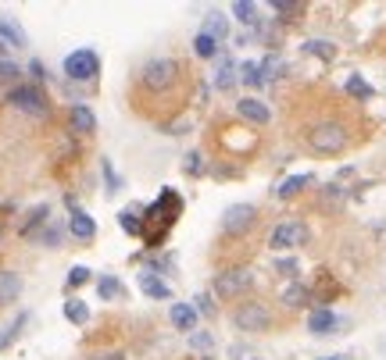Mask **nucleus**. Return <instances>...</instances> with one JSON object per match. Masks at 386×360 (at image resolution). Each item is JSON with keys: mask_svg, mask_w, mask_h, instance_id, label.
I'll use <instances>...</instances> for the list:
<instances>
[{"mask_svg": "<svg viewBox=\"0 0 386 360\" xmlns=\"http://www.w3.org/2000/svg\"><path fill=\"white\" fill-rule=\"evenodd\" d=\"M140 82L151 89V93H168V89H175L183 82V65L175 61V57H154V61L143 65Z\"/></svg>", "mask_w": 386, "mask_h": 360, "instance_id": "obj_1", "label": "nucleus"}, {"mask_svg": "<svg viewBox=\"0 0 386 360\" xmlns=\"http://www.w3.org/2000/svg\"><path fill=\"white\" fill-rule=\"evenodd\" d=\"M347 143H350L347 125H343V122H333V118H329V122H318V125L308 129V146L315 150V154H322V157L343 154Z\"/></svg>", "mask_w": 386, "mask_h": 360, "instance_id": "obj_2", "label": "nucleus"}, {"mask_svg": "<svg viewBox=\"0 0 386 360\" xmlns=\"http://www.w3.org/2000/svg\"><path fill=\"white\" fill-rule=\"evenodd\" d=\"M97 72H101V57H97V50H90V47L72 50V54L65 57V75H68L72 82H90V79H97Z\"/></svg>", "mask_w": 386, "mask_h": 360, "instance_id": "obj_3", "label": "nucleus"}, {"mask_svg": "<svg viewBox=\"0 0 386 360\" xmlns=\"http://www.w3.org/2000/svg\"><path fill=\"white\" fill-rule=\"evenodd\" d=\"M232 324L240 328V332H265V328L272 324V314H269V307L265 304H240L236 307V314H232Z\"/></svg>", "mask_w": 386, "mask_h": 360, "instance_id": "obj_4", "label": "nucleus"}, {"mask_svg": "<svg viewBox=\"0 0 386 360\" xmlns=\"http://www.w3.org/2000/svg\"><path fill=\"white\" fill-rule=\"evenodd\" d=\"M254 221H258V211L251 203H232V207H225V214H222V232L244 235V232L254 228Z\"/></svg>", "mask_w": 386, "mask_h": 360, "instance_id": "obj_5", "label": "nucleus"}, {"mask_svg": "<svg viewBox=\"0 0 386 360\" xmlns=\"http://www.w3.org/2000/svg\"><path fill=\"white\" fill-rule=\"evenodd\" d=\"M308 239V228H304V221H279L276 225V232H272V250H297Z\"/></svg>", "mask_w": 386, "mask_h": 360, "instance_id": "obj_6", "label": "nucleus"}, {"mask_svg": "<svg viewBox=\"0 0 386 360\" xmlns=\"http://www.w3.org/2000/svg\"><path fill=\"white\" fill-rule=\"evenodd\" d=\"M251 285H254V279H251V272H244V267H236V272H222V275L215 279V292L225 296V299L244 296Z\"/></svg>", "mask_w": 386, "mask_h": 360, "instance_id": "obj_7", "label": "nucleus"}, {"mask_svg": "<svg viewBox=\"0 0 386 360\" xmlns=\"http://www.w3.org/2000/svg\"><path fill=\"white\" fill-rule=\"evenodd\" d=\"M8 104L25 111V114H47V100L36 93L33 86H15L11 93H8Z\"/></svg>", "mask_w": 386, "mask_h": 360, "instance_id": "obj_8", "label": "nucleus"}, {"mask_svg": "<svg viewBox=\"0 0 386 360\" xmlns=\"http://www.w3.org/2000/svg\"><path fill=\"white\" fill-rule=\"evenodd\" d=\"M340 328H347V321L336 318L329 307H315L308 314V332L311 336H329V332H340Z\"/></svg>", "mask_w": 386, "mask_h": 360, "instance_id": "obj_9", "label": "nucleus"}, {"mask_svg": "<svg viewBox=\"0 0 386 360\" xmlns=\"http://www.w3.org/2000/svg\"><path fill=\"white\" fill-rule=\"evenodd\" d=\"M236 114H240V118H247V122H254V125H265V122L272 118V111L265 107L261 100H254V97H247V100H240V104H236Z\"/></svg>", "mask_w": 386, "mask_h": 360, "instance_id": "obj_10", "label": "nucleus"}, {"mask_svg": "<svg viewBox=\"0 0 386 360\" xmlns=\"http://www.w3.org/2000/svg\"><path fill=\"white\" fill-rule=\"evenodd\" d=\"M0 40H4L11 50H25L29 47V36L22 33V25L15 18H0Z\"/></svg>", "mask_w": 386, "mask_h": 360, "instance_id": "obj_11", "label": "nucleus"}, {"mask_svg": "<svg viewBox=\"0 0 386 360\" xmlns=\"http://www.w3.org/2000/svg\"><path fill=\"white\" fill-rule=\"evenodd\" d=\"M18 296H22V275L0 272V307H11Z\"/></svg>", "mask_w": 386, "mask_h": 360, "instance_id": "obj_12", "label": "nucleus"}, {"mask_svg": "<svg viewBox=\"0 0 386 360\" xmlns=\"http://www.w3.org/2000/svg\"><path fill=\"white\" fill-rule=\"evenodd\" d=\"M68 228H72V235H75V239H94V232H97L94 218L86 214V211H79L75 203H72V221H68Z\"/></svg>", "mask_w": 386, "mask_h": 360, "instance_id": "obj_13", "label": "nucleus"}, {"mask_svg": "<svg viewBox=\"0 0 386 360\" xmlns=\"http://www.w3.org/2000/svg\"><path fill=\"white\" fill-rule=\"evenodd\" d=\"M308 299H311L308 285H301L297 279H290V282H286V289H283V307H290V311H293V307H304Z\"/></svg>", "mask_w": 386, "mask_h": 360, "instance_id": "obj_14", "label": "nucleus"}, {"mask_svg": "<svg viewBox=\"0 0 386 360\" xmlns=\"http://www.w3.org/2000/svg\"><path fill=\"white\" fill-rule=\"evenodd\" d=\"M168 318H172L175 328H183V332H193V324H197V311H193L190 304H175V307L168 311Z\"/></svg>", "mask_w": 386, "mask_h": 360, "instance_id": "obj_15", "label": "nucleus"}, {"mask_svg": "<svg viewBox=\"0 0 386 360\" xmlns=\"http://www.w3.org/2000/svg\"><path fill=\"white\" fill-rule=\"evenodd\" d=\"M140 289H143L147 296H151V299H168V296H172V292H168V285H165L154 272H143V275H140Z\"/></svg>", "mask_w": 386, "mask_h": 360, "instance_id": "obj_16", "label": "nucleus"}, {"mask_svg": "<svg viewBox=\"0 0 386 360\" xmlns=\"http://www.w3.org/2000/svg\"><path fill=\"white\" fill-rule=\"evenodd\" d=\"M204 33L211 36V40H225V33H229V22H225V15L222 11H207V22H204Z\"/></svg>", "mask_w": 386, "mask_h": 360, "instance_id": "obj_17", "label": "nucleus"}, {"mask_svg": "<svg viewBox=\"0 0 386 360\" xmlns=\"http://www.w3.org/2000/svg\"><path fill=\"white\" fill-rule=\"evenodd\" d=\"M72 125H75V132H94V129H97V118H94L90 107L75 104V107H72Z\"/></svg>", "mask_w": 386, "mask_h": 360, "instance_id": "obj_18", "label": "nucleus"}, {"mask_svg": "<svg viewBox=\"0 0 386 360\" xmlns=\"http://www.w3.org/2000/svg\"><path fill=\"white\" fill-rule=\"evenodd\" d=\"M240 75H244L240 82H244V86H251V89H261V86H265V72H261V61H247V65L240 68Z\"/></svg>", "mask_w": 386, "mask_h": 360, "instance_id": "obj_19", "label": "nucleus"}, {"mask_svg": "<svg viewBox=\"0 0 386 360\" xmlns=\"http://www.w3.org/2000/svg\"><path fill=\"white\" fill-rule=\"evenodd\" d=\"M308 182H311V175H293V178H286V182L279 186V193H276V196H279V200H290V196L301 193Z\"/></svg>", "mask_w": 386, "mask_h": 360, "instance_id": "obj_20", "label": "nucleus"}, {"mask_svg": "<svg viewBox=\"0 0 386 360\" xmlns=\"http://www.w3.org/2000/svg\"><path fill=\"white\" fill-rule=\"evenodd\" d=\"M304 54H311V57H322V61H333L336 47H333L329 40H308V43H304Z\"/></svg>", "mask_w": 386, "mask_h": 360, "instance_id": "obj_21", "label": "nucleus"}, {"mask_svg": "<svg viewBox=\"0 0 386 360\" xmlns=\"http://www.w3.org/2000/svg\"><path fill=\"white\" fill-rule=\"evenodd\" d=\"M232 18L240 22V25H254V22H258V4H251V0L232 4Z\"/></svg>", "mask_w": 386, "mask_h": 360, "instance_id": "obj_22", "label": "nucleus"}, {"mask_svg": "<svg viewBox=\"0 0 386 360\" xmlns=\"http://www.w3.org/2000/svg\"><path fill=\"white\" fill-rule=\"evenodd\" d=\"M65 318L72 324H86V321H90V311H86L82 299H65Z\"/></svg>", "mask_w": 386, "mask_h": 360, "instance_id": "obj_23", "label": "nucleus"}, {"mask_svg": "<svg viewBox=\"0 0 386 360\" xmlns=\"http://www.w3.org/2000/svg\"><path fill=\"white\" fill-rule=\"evenodd\" d=\"M97 292H101V299H118V296H126L122 282H118V279H111V275H104V279L97 282Z\"/></svg>", "mask_w": 386, "mask_h": 360, "instance_id": "obj_24", "label": "nucleus"}, {"mask_svg": "<svg viewBox=\"0 0 386 360\" xmlns=\"http://www.w3.org/2000/svg\"><path fill=\"white\" fill-rule=\"evenodd\" d=\"M218 82V89H232V82H236V61H232V57H225V61H222V68H218V75H215Z\"/></svg>", "mask_w": 386, "mask_h": 360, "instance_id": "obj_25", "label": "nucleus"}, {"mask_svg": "<svg viewBox=\"0 0 386 360\" xmlns=\"http://www.w3.org/2000/svg\"><path fill=\"white\" fill-rule=\"evenodd\" d=\"M347 93H354L358 100H372V86H369L362 75H350V79H347Z\"/></svg>", "mask_w": 386, "mask_h": 360, "instance_id": "obj_26", "label": "nucleus"}, {"mask_svg": "<svg viewBox=\"0 0 386 360\" xmlns=\"http://www.w3.org/2000/svg\"><path fill=\"white\" fill-rule=\"evenodd\" d=\"M193 50H197L200 57H215V54H218V40H211L207 33H200V36L193 40Z\"/></svg>", "mask_w": 386, "mask_h": 360, "instance_id": "obj_27", "label": "nucleus"}, {"mask_svg": "<svg viewBox=\"0 0 386 360\" xmlns=\"http://www.w3.org/2000/svg\"><path fill=\"white\" fill-rule=\"evenodd\" d=\"M47 214H50V207H47V203H40V207H36V211H33V214H29V225L22 228V235H33V228H40V225L47 221Z\"/></svg>", "mask_w": 386, "mask_h": 360, "instance_id": "obj_28", "label": "nucleus"}, {"mask_svg": "<svg viewBox=\"0 0 386 360\" xmlns=\"http://www.w3.org/2000/svg\"><path fill=\"white\" fill-rule=\"evenodd\" d=\"M68 289H79V285H86V282H90V267H82V264H75L72 267V272H68Z\"/></svg>", "mask_w": 386, "mask_h": 360, "instance_id": "obj_29", "label": "nucleus"}, {"mask_svg": "<svg viewBox=\"0 0 386 360\" xmlns=\"http://www.w3.org/2000/svg\"><path fill=\"white\" fill-rule=\"evenodd\" d=\"M322 200H325V207H340V203H343V189H340L336 182L325 186V189H322Z\"/></svg>", "mask_w": 386, "mask_h": 360, "instance_id": "obj_30", "label": "nucleus"}, {"mask_svg": "<svg viewBox=\"0 0 386 360\" xmlns=\"http://www.w3.org/2000/svg\"><path fill=\"white\" fill-rule=\"evenodd\" d=\"M190 346H193V350H211V346H215V336H211V332H193V336H190Z\"/></svg>", "mask_w": 386, "mask_h": 360, "instance_id": "obj_31", "label": "nucleus"}, {"mask_svg": "<svg viewBox=\"0 0 386 360\" xmlns=\"http://www.w3.org/2000/svg\"><path fill=\"white\" fill-rule=\"evenodd\" d=\"M0 79H4V82H15V79H22V68L11 65V61H0Z\"/></svg>", "mask_w": 386, "mask_h": 360, "instance_id": "obj_32", "label": "nucleus"}, {"mask_svg": "<svg viewBox=\"0 0 386 360\" xmlns=\"http://www.w3.org/2000/svg\"><path fill=\"white\" fill-rule=\"evenodd\" d=\"M276 272L279 275H297V257H279L276 260Z\"/></svg>", "mask_w": 386, "mask_h": 360, "instance_id": "obj_33", "label": "nucleus"}, {"mask_svg": "<svg viewBox=\"0 0 386 360\" xmlns=\"http://www.w3.org/2000/svg\"><path fill=\"white\" fill-rule=\"evenodd\" d=\"M22 324H25V314H22V318H18V321H15V324L8 328V332H4V336H0V346H8V343H15V336H18V328H22Z\"/></svg>", "mask_w": 386, "mask_h": 360, "instance_id": "obj_34", "label": "nucleus"}, {"mask_svg": "<svg viewBox=\"0 0 386 360\" xmlns=\"http://www.w3.org/2000/svg\"><path fill=\"white\" fill-rule=\"evenodd\" d=\"M193 311H200V314H211V311H215V307H211V296H204V292H200V296L193 299Z\"/></svg>", "mask_w": 386, "mask_h": 360, "instance_id": "obj_35", "label": "nucleus"}, {"mask_svg": "<svg viewBox=\"0 0 386 360\" xmlns=\"http://www.w3.org/2000/svg\"><path fill=\"white\" fill-rule=\"evenodd\" d=\"M118 221H122V228H126L129 235H136V232H140V225H136V214H122Z\"/></svg>", "mask_w": 386, "mask_h": 360, "instance_id": "obj_36", "label": "nucleus"}, {"mask_svg": "<svg viewBox=\"0 0 386 360\" xmlns=\"http://www.w3.org/2000/svg\"><path fill=\"white\" fill-rule=\"evenodd\" d=\"M186 161H190V164H186V171H190V175H200V154H190Z\"/></svg>", "mask_w": 386, "mask_h": 360, "instance_id": "obj_37", "label": "nucleus"}, {"mask_svg": "<svg viewBox=\"0 0 386 360\" xmlns=\"http://www.w3.org/2000/svg\"><path fill=\"white\" fill-rule=\"evenodd\" d=\"M272 11H276V15H293L297 4H283V0H279V4H272Z\"/></svg>", "mask_w": 386, "mask_h": 360, "instance_id": "obj_38", "label": "nucleus"}, {"mask_svg": "<svg viewBox=\"0 0 386 360\" xmlns=\"http://www.w3.org/2000/svg\"><path fill=\"white\" fill-rule=\"evenodd\" d=\"M322 360H350L347 353H333V357H322Z\"/></svg>", "mask_w": 386, "mask_h": 360, "instance_id": "obj_39", "label": "nucleus"}, {"mask_svg": "<svg viewBox=\"0 0 386 360\" xmlns=\"http://www.w3.org/2000/svg\"><path fill=\"white\" fill-rule=\"evenodd\" d=\"M8 50H11V47H8V43H4V40H0V54H8Z\"/></svg>", "mask_w": 386, "mask_h": 360, "instance_id": "obj_40", "label": "nucleus"}]
</instances>
